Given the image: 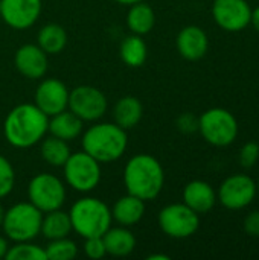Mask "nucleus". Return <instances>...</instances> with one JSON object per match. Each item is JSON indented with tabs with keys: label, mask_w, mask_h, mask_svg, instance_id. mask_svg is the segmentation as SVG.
Segmentation results:
<instances>
[{
	"label": "nucleus",
	"mask_w": 259,
	"mask_h": 260,
	"mask_svg": "<svg viewBox=\"0 0 259 260\" xmlns=\"http://www.w3.org/2000/svg\"><path fill=\"white\" fill-rule=\"evenodd\" d=\"M258 193L256 183L246 174H234L227 177L217 192V200L229 210H241L250 206Z\"/></svg>",
	"instance_id": "nucleus-11"
},
{
	"label": "nucleus",
	"mask_w": 259,
	"mask_h": 260,
	"mask_svg": "<svg viewBox=\"0 0 259 260\" xmlns=\"http://www.w3.org/2000/svg\"><path fill=\"white\" fill-rule=\"evenodd\" d=\"M70 232H72V222L69 213L61 212V209L43 213L40 235H43L47 241L67 238Z\"/></svg>",
	"instance_id": "nucleus-23"
},
{
	"label": "nucleus",
	"mask_w": 259,
	"mask_h": 260,
	"mask_svg": "<svg viewBox=\"0 0 259 260\" xmlns=\"http://www.w3.org/2000/svg\"><path fill=\"white\" fill-rule=\"evenodd\" d=\"M14 64L17 70L29 78V79H40L47 72V53L43 52L38 44H23L14 55Z\"/></svg>",
	"instance_id": "nucleus-15"
},
{
	"label": "nucleus",
	"mask_w": 259,
	"mask_h": 260,
	"mask_svg": "<svg viewBox=\"0 0 259 260\" xmlns=\"http://www.w3.org/2000/svg\"><path fill=\"white\" fill-rule=\"evenodd\" d=\"M256 187H258V192H259V181H258V183H256Z\"/></svg>",
	"instance_id": "nucleus-39"
},
{
	"label": "nucleus",
	"mask_w": 259,
	"mask_h": 260,
	"mask_svg": "<svg viewBox=\"0 0 259 260\" xmlns=\"http://www.w3.org/2000/svg\"><path fill=\"white\" fill-rule=\"evenodd\" d=\"M183 203L195 213L205 215L214 209L217 203V192L209 183L203 180H194L183 189Z\"/></svg>",
	"instance_id": "nucleus-17"
},
{
	"label": "nucleus",
	"mask_w": 259,
	"mask_h": 260,
	"mask_svg": "<svg viewBox=\"0 0 259 260\" xmlns=\"http://www.w3.org/2000/svg\"><path fill=\"white\" fill-rule=\"evenodd\" d=\"M40 154H41V158L49 166L63 168L72 152H70V148L66 140L49 136V137H43L41 146H40Z\"/></svg>",
	"instance_id": "nucleus-26"
},
{
	"label": "nucleus",
	"mask_w": 259,
	"mask_h": 260,
	"mask_svg": "<svg viewBox=\"0 0 259 260\" xmlns=\"http://www.w3.org/2000/svg\"><path fill=\"white\" fill-rule=\"evenodd\" d=\"M15 184V171L11 161L0 155V200L8 197Z\"/></svg>",
	"instance_id": "nucleus-29"
},
{
	"label": "nucleus",
	"mask_w": 259,
	"mask_h": 260,
	"mask_svg": "<svg viewBox=\"0 0 259 260\" xmlns=\"http://www.w3.org/2000/svg\"><path fill=\"white\" fill-rule=\"evenodd\" d=\"M212 17L227 32H240L250 24L252 8L247 0H214Z\"/></svg>",
	"instance_id": "nucleus-12"
},
{
	"label": "nucleus",
	"mask_w": 259,
	"mask_h": 260,
	"mask_svg": "<svg viewBox=\"0 0 259 260\" xmlns=\"http://www.w3.org/2000/svg\"><path fill=\"white\" fill-rule=\"evenodd\" d=\"M72 230L81 238H96L104 236V233L111 227V210L110 207L93 197L79 198L69 210Z\"/></svg>",
	"instance_id": "nucleus-4"
},
{
	"label": "nucleus",
	"mask_w": 259,
	"mask_h": 260,
	"mask_svg": "<svg viewBox=\"0 0 259 260\" xmlns=\"http://www.w3.org/2000/svg\"><path fill=\"white\" fill-rule=\"evenodd\" d=\"M82 123L84 122L78 116H75L70 110L69 111L64 110V111L49 117L47 133H50V136H53V137L70 142L81 136Z\"/></svg>",
	"instance_id": "nucleus-19"
},
{
	"label": "nucleus",
	"mask_w": 259,
	"mask_h": 260,
	"mask_svg": "<svg viewBox=\"0 0 259 260\" xmlns=\"http://www.w3.org/2000/svg\"><path fill=\"white\" fill-rule=\"evenodd\" d=\"M198 131L209 145L224 148L237 140L240 126L229 110L209 108L198 117Z\"/></svg>",
	"instance_id": "nucleus-6"
},
{
	"label": "nucleus",
	"mask_w": 259,
	"mask_h": 260,
	"mask_svg": "<svg viewBox=\"0 0 259 260\" xmlns=\"http://www.w3.org/2000/svg\"><path fill=\"white\" fill-rule=\"evenodd\" d=\"M145 213V201L127 193L125 197H121L113 209H111V219L122 227H133L136 225Z\"/></svg>",
	"instance_id": "nucleus-18"
},
{
	"label": "nucleus",
	"mask_w": 259,
	"mask_h": 260,
	"mask_svg": "<svg viewBox=\"0 0 259 260\" xmlns=\"http://www.w3.org/2000/svg\"><path fill=\"white\" fill-rule=\"evenodd\" d=\"M160 230L172 239H188L200 227V215L185 203H176L163 207L159 213Z\"/></svg>",
	"instance_id": "nucleus-9"
},
{
	"label": "nucleus",
	"mask_w": 259,
	"mask_h": 260,
	"mask_svg": "<svg viewBox=\"0 0 259 260\" xmlns=\"http://www.w3.org/2000/svg\"><path fill=\"white\" fill-rule=\"evenodd\" d=\"M82 151L99 163L119 160L128 146L127 131L110 122H99L87 128L81 139Z\"/></svg>",
	"instance_id": "nucleus-3"
},
{
	"label": "nucleus",
	"mask_w": 259,
	"mask_h": 260,
	"mask_svg": "<svg viewBox=\"0 0 259 260\" xmlns=\"http://www.w3.org/2000/svg\"><path fill=\"white\" fill-rule=\"evenodd\" d=\"M177 128L182 133H195L198 131V117H195L192 113H185L177 119Z\"/></svg>",
	"instance_id": "nucleus-32"
},
{
	"label": "nucleus",
	"mask_w": 259,
	"mask_h": 260,
	"mask_svg": "<svg viewBox=\"0 0 259 260\" xmlns=\"http://www.w3.org/2000/svg\"><path fill=\"white\" fill-rule=\"evenodd\" d=\"M143 116L142 102L134 96H124L121 98L113 108V119L118 126L128 131L134 128Z\"/></svg>",
	"instance_id": "nucleus-21"
},
{
	"label": "nucleus",
	"mask_w": 259,
	"mask_h": 260,
	"mask_svg": "<svg viewBox=\"0 0 259 260\" xmlns=\"http://www.w3.org/2000/svg\"><path fill=\"white\" fill-rule=\"evenodd\" d=\"M84 254L89 257V259L98 260L102 259L107 251H105V245H104V241H102V236H96V238H87L85 242H84Z\"/></svg>",
	"instance_id": "nucleus-31"
},
{
	"label": "nucleus",
	"mask_w": 259,
	"mask_h": 260,
	"mask_svg": "<svg viewBox=\"0 0 259 260\" xmlns=\"http://www.w3.org/2000/svg\"><path fill=\"white\" fill-rule=\"evenodd\" d=\"M119 55H121V59L128 67L136 69V67L143 66L148 58V47H147V43L143 41L142 35L131 34V35L125 37L121 43Z\"/></svg>",
	"instance_id": "nucleus-25"
},
{
	"label": "nucleus",
	"mask_w": 259,
	"mask_h": 260,
	"mask_svg": "<svg viewBox=\"0 0 259 260\" xmlns=\"http://www.w3.org/2000/svg\"><path fill=\"white\" fill-rule=\"evenodd\" d=\"M177 50L182 58L188 61H198L202 59L209 49V38L208 34L195 24L185 26L176 40Z\"/></svg>",
	"instance_id": "nucleus-16"
},
{
	"label": "nucleus",
	"mask_w": 259,
	"mask_h": 260,
	"mask_svg": "<svg viewBox=\"0 0 259 260\" xmlns=\"http://www.w3.org/2000/svg\"><path fill=\"white\" fill-rule=\"evenodd\" d=\"M38 47L47 55H58L67 44V34L61 24L47 23L44 24L37 35Z\"/></svg>",
	"instance_id": "nucleus-24"
},
{
	"label": "nucleus",
	"mask_w": 259,
	"mask_h": 260,
	"mask_svg": "<svg viewBox=\"0 0 259 260\" xmlns=\"http://www.w3.org/2000/svg\"><path fill=\"white\" fill-rule=\"evenodd\" d=\"M47 125L49 117L35 104H20L6 114L3 134L11 146L24 149L43 140Z\"/></svg>",
	"instance_id": "nucleus-1"
},
{
	"label": "nucleus",
	"mask_w": 259,
	"mask_h": 260,
	"mask_svg": "<svg viewBox=\"0 0 259 260\" xmlns=\"http://www.w3.org/2000/svg\"><path fill=\"white\" fill-rule=\"evenodd\" d=\"M6 260H47L44 248L32 244L31 241L26 242H15L14 247H9Z\"/></svg>",
	"instance_id": "nucleus-28"
},
{
	"label": "nucleus",
	"mask_w": 259,
	"mask_h": 260,
	"mask_svg": "<svg viewBox=\"0 0 259 260\" xmlns=\"http://www.w3.org/2000/svg\"><path fill=\"white\" fill-rule=\"evenodd\" d=\"M105 251L114 257H125L131 254L136 248V238L128 230V227H110L102 236Z\"/></svg>",
	"instance_id": "nucleus-20"
},
{
	"label": "nucleus",
	"mask_w": 259,
	"mask_h": 260,
	"mask_svg": "<svg viewBox=\"0 0 259 260\" xmlns=\"http://www.w3.org/2000/svg\"><path fill=\"white\" fill-rule=\"evenodd\" d=\"M43 213L31 203H17L5 210L2 229L14 242L34 241L41 230Z\"/></svg>",
	"instance_id": "nucleus-5"
},
{
	"label": "nucleus",
	"mask_w": 259,
	"mask_h": 260,
	"mask_svg": "<svg viewBox=\"0 0 259 260\" xmlns=\"http://www.w3.org/2000/svg\"><path fill=\"white\" fill-rule=\"evenodd\" d=\"M67 108L82 122H96L105 116L108 102L99 88L92 85H78L69 91Z\"/></svg>",
	"instance_id": "nucleus-10"
},
{
	"label": "nucleus",
	"mask_w": 259,
	"mask_h": 260,
	"mask_svg": "<svg viewBox=\"0 0 259 260\" xmlns=\"http://www.w3.org/2000/svg\"><path fill=\"white\" fill-rule=\"evenodd\" d=\"M116 3H119V5H127V6H131V5H134V3H137V2H142V0H114Z\"/></svg>",
	"instance_id": "nucleus-37"
},
{
	"label": "nucleus",
	"mask_w": 259,
	"mask_h": 260,
	"mask_svg": "<svg viewBox=\"0 0 259 260\" xmlns=\"http://www.w3.org/2000/svg\"><path fill=\"white\" fill-rule=\"evenodd\" d=\"M41 6V0H0V17L9 27L24 30L35 24Z\"/></svg>",
	"instance_id": "nucleus-13"
},
{
	"label": "nucleus",
	"mask_w": 259,
	"mask_h": 260,
	"mask_svg": "<svg viewBox=\"0 0 259 260\" xmlns=\"http://www.w3.org/2000/svg\"><path fill=\"white\" fill-rule=\"evenodd\" d=\"M124 184L130 195L143 201H153L163 189L165 171L156 157L137 154L131 157L124 168Z\"/></svg>",
	"instance_id": "nucleus-2"
},
{
	"label": "nucleus",
	"mask_w": 259,
	"mask_h": 260,
	"mask_svg": "<svg viewBox=\"0 0 259 260\" xmlns=\"http://www.w3.org/2000/svg\"><path fill=\"white\" fill-rule=\"evenodd\" d=\"M244 232L252 238H259V210H253L246 216Z\"/></svg>",
	"instance_id": "nucleus-33"
},
{
	"label": "nucleus",
	"mask_w": 259,
	"mask_h": 260,
	"mask_svg": "<svg viewBox=\"0 0 259 260\" xmlns=\"http://www.w3.org/2000/svg\"><path fill=\"white\" fill-rule=\"evenodd\" d=\"M9 250V245H8V241L5 238L0 236V259H5L6 253Z\"/></svg>",
	"instance_id": "nucleus-34"
},
{
	"label": "nucleus",
	"mask_w": 259,
	"mask_h": 260,
	"mask_svg": "<svg viewBox=\"0 0 259 260\" xmlns=\"http://www.w3.org/2000/svg\"><path fill=\"white\" fill-rule=\"evenodd\" d=\"M259 160V145L255 142H247L240 151V163L243 168L250 169Z\"/></svg>",
	"instance_id": "nucleus-30"
},
{
	"label": "nucleus",
	"mask_w": 259,
	"mask_h": 260,
	"mask_svg": "<svg viewBox=\"0 0 259 260\" xmlns=\"http://www.w3.org/2000/svg\"><path fill=\"white\" fill-rule=\"evenodd\" d=\"M154 23H156V14L148 3L142 0L130 6L127 14V26L131 30V34L145 35L153 30Z\"/></svg>",
	"instance_id": "nucleus-22"
},
{
	"label": "nucleus",
	"mask_w": 259,
	"mask_h": 260,
	"mask_svg": "<svg viewBox=\"0 0 259 260\" xmlns=\"http://www.w3.org/2000/svg\"><path fill=\"white\" fill-rule=\"evenodd\" d=\"M148 260H169V256H165V254H151L147 257Z\"/></svg>",
	"instance_id": "nucleus-36"
},
{
	"label": "nucleus",
	"mask_w": 259,
	"mask_h": 260,
	"mask_svg": "<svg viewBox=\"0 0 259 260\" xmlns=\"http://www.w3.org/2000/svg\"><path fill=\"white\" fill-rule=\"evenodd\" d=\"M69 88L66 84L56 78L43 79L34 94V104L47 116L58 114L67 110L69 104Z\"/></svg>",
	"instance_id": "nucleus-14"
},
{
	"label": "nucleus",
	"mask_w": 259,
	"mask_h": 260,
	"mask_svg": "<svg viewBox=\"0 0 259 260\" xmlns=\"http://www.w3.org/2000/svg\"><path fill=\"white\" fill-rule=\"evenodd\" d=\"M3 216H5V209L0 203V227H2V222H3Z\"/></svg>",
	"instance_id": "nucleus-38"
},
{
	"label": "nucleus",
	"mask_w": 259,
	"mask_h": 260,
	"mask_svg": "<svg viewBox=\"0 0 259 260\" xmlns=\"http://www.w3.org/2000/svg\"><path fill=\"white\" fill-rule=\"evenodd\" d=\"M67 186L81 193H89L101 183V163L84 151L70 154L63 166Z\"/></svg>",
	"instance_id": "nucleus-7"
},
{
	"label": "nucleus",
	"mask_w": 259,
	"mask_h": 260,
	"mask_svg": "<svg viewBox=\"0 0 259 260\" xmlns=\"http://www.w3.org/2000/svg\"><path fill=\"white\" fill-rule=\"evenodd\" d=\"M47 260H70L78 254V247L69 238L53 239L44 247Z\"/></svg>",
	"instance_id": "nucleus-27"
},
{
	"label": "nucleus",
	"mask_w": 259,
	"mask_h": 260,
	"mask_svg": "<svg viewBox=\"0 0 259 260\" xmlns=\"http://www.w3.org/2000/svg\"><path fill=\"white\" fill-rule=\"evenodd\" d=\"M27 198L41 213L58 210L66 201V186L56 175L43 172L29 181Z\"/></svg>",
	"instance_id": "nucleus-8"
},
{
	"label": "nucleus",
	"mask_w": 259,
	"mask_h": 260,
	"mask_svg": "<svg viewBox=\"0 0 259 260\" xmlns=\"http://www.w3.org/2000/svg\"><path fill=\"white\" fill-rule=\"evenodd\" d=\"M250 24H253V27L259 32V6L256 9H252V20Z\"/></svg>",
	"instance_id": "nucleus-35"
}]
</instances>
